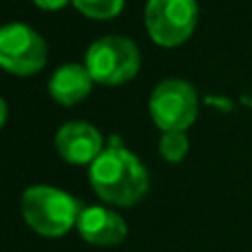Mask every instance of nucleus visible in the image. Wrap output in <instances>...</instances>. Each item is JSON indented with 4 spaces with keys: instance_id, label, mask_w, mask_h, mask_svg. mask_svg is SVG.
I'll return each mask as SVG.
<instances>
[{
    "instance_id": "9",
    "label": "nucleus",
    "mask_w": 252,
    "mask_h": 252,
    "mask_svg": "<svg viewBox=\"0 0 252 252\" xmlns=\"http://www.w3.org/2000/svg\"><path fill=\"white\" fill-rule=\"evenodd\" d=\"M93 78L84 64H62L49 80V95L62 106H75L91 93Z\"/></svg>"
},
{
    "instance_id": "3",
    "label": "nucleus",
    "mask_w": 252,
    "mask_h": 252,
    "mask_svg": "<svg viewBox=\"0 0 252 252\" xmlns=\"http://www.w3.org/2000/svg\"><path fill=\"white\" fill-rule=\"evenodd\" d=\"M139 49L124 35H104L89 47L84 66L93 82L104 87H118L133 80L139 71Z\"/></svg>"
},
{
    "instance_id": "12",
    "label": "nucleus",
    "mask_w": 252,
    "mask_h": 252,
    "mask_svg": "<svg viewBox=\"0 0 252 252\" xmlns=\"http://www.w3.org/2000/svg\"><path fill=\"white\" fill-rule=\"evenodd\" d=\"M66 2L71 0H33V4H38L40 9H47V11H58V9L66 7Z\"/></svg>"
},
{
    "instance_id": "10",
    "label": "nucleus",
    "mask_w": 252,
    "mask_h": 252,
    "mask_svg": "<svg viewBox=\"0 0 252 252\" xmlns=\"http://www.w3.org/2000/svg\"><path fill=\"white\" fill-rule=\"evenodd\" d=\"M71 2L91 20H111L124 9V0H71Z\"/></svg>"
},
{
    "instance_id": "7",
    "label": "nucleus",
    "mask_w": 252,
    "mask_h": 252,
    "mask_svg": "<svg viewBox=\"0 0 252 252\" xmlns=\"http://www.w3.org/2000/svg\"><path fill=\"white\" fill-rule=\"evenodd\" d=\"M104 148L102 133L89 122H69L56 133V151L66 164L91 166Z\"/></svg>"
},
{
    "instance_id": "14",
    "label": "nucleus",
    "mask_w": 252,
    "mask_h": 252,
    "mask_svg": "<svg viewBox=\"0 0 252 252\" xmlns=\"http://www.w3.org/2000/svg\"><path fill=\"white\" fill-rule=\"evenodd\" d=\"M241 104H246L248 109H252V93H246V95H241Z\"/></svg>"
},
{
    "instance_id": "13",
    "label": "nucleus",
    "mask_w": 252,
    "mask_h": 252,
    "mask_svg": "<svg viewBox=\"0 0 252 252\" xmlns=\"http://www.w3.org/2000/svg\"><path fill=\"white\" fill-rule=\"evenodd\" d=\"M4 122H7V104H4V100L0 97V128L4 126Z\"/></svg>"
},
{
    "instance_id": "8",
    "label": "nucleus",
    "mask_w": 252,
    "mask_h": 252,
    "mask_svg": "<svg viewBox=\"0 0 252 252\" xmlns=\"http://www.w3.org/2000/svg\"><path fill=\"white\" fill-rule=\"evenodd\" d=\"M75 230L80 232L87 244L91 246H118L122 244L128 235V226L115 210L106 208V206H87L82 208L75 223Z\"/></svg>"
},
{
    "instance_id": "2",
    "label": "nucleus",
    "mask_w": 252,
    "mask_h": 252,
    "mask_svg": "<svg viewBox=\"0 0 252 252\" xmlns=\"http://www.w3.org/2000/svg\"><path fill=\"white\" fill-rule=\"evenodd\" d=\"M20 210L25 223L40 237L58 239L75 228L82 206L73 195L56 186H31L22 192Z\"/></svg>"
},
{
    "instance_id": "4",
    "label": "nucleus",
    "mask_w": 252,
    "mask_h": 252,
    "mask_svg": "<svg viewBox=\"0 0 252 252\" xmlns=\"http://www.w3.org/2000/svg\"><path fill=\"white\" fill-rule=\"evenodd\" d=\"M197 18V0H148L144 11L148 38L159 47L184 44L195 31Z\"/></svg>"
},
{
    "instance_id": "6",
    "label": "nucleus",
    "mask_w": 252,
    "mask_h": 252,
    "mask_svg": "<svg viewBox=\"0 0 252 252\" xmlns=\"http://www.w3.org/2000/svg\"><path fill=\"white\" fill-rule=\"evenodd\" d=\"M148 113L157 128L164 133L168 130H186L195 124L199 113L197 93L186 80L170 78L155 87L148 100Z\"/></svg>"
},
{
    "instance_id": "11",
    "label": "nucleus",
    "mask_w": 252,
    "mask_h": 252,
    "mask_svg": "<svg viewBox=\"0 0 252 252\" xmlns=\"http://www.w3.org/2000/svg\"><path fill=\"white\" fill-rule=\"evenodd\" d=\"M188 148H190V142L184 130H168L159 139V155L170 164H179L188 155Z\"/></svg>"
},
{
    "instance_id": "1",
    "label": "nucleus",
    "mask_w": 252,
    "mask_h": 252,
    "mask_svg": "<svg viewBox=\"0 0 252 252\" xmlns=\"http://www.w3.org/2000/svg\"><path fill=\"white\" fill-rule=\"evenodd\" d=\"M89 182L104 204L130 208L148 192V170L137 155L113 142L89 166Z\"/></svg>"
},
{
    "instance_id": "5",
    "label": "nucleus",
    "mask_w": 252,
    "mask_h": 252,
    "mask_svg": "<svg viewBox=\"0 0 252 252\" xmlns=\"http://www.w3.org/2000/svg\"><path fill=\"white\" fill-rule=\"evenodd\" d=\"M49 49L35 29L22 22L0 27V69L11 75H35L44 69Z\"/></svg>"
}]
</instances>
